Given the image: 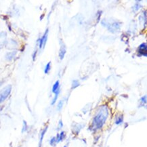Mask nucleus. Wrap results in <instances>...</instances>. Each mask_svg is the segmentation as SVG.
<instances>
[{
	"mask_svg": "<svg viewBox=\"0 0 147 147\" xmlns=\"http://www.w3.org/2000/svg\"><path fill=\"white\" fill-rule=\"evenodd\" d=\"M109 117V109L106 105L100 107L96 115L94 117L92 126L94 129H99L102 127Z\"/></svg>",
	"mask_w": 147,
	"mask_h": 147,
	"instance_id": "1",
	"label": "nucleus"
},
{
	"mask_svg": "<svg viewBox=\"0 0 147 147\" xmlns=\"http://www.w3.org/2000/svg\"><path fill=\"white\" fill-rule=\"evenodd\" d=\"M102 24L104 27H107V29L113 33H117V32L119 31L121 28L120 22L115 21V20L111 22L107 19H104L102 21Z\"/></svg>",
	"mask_w": 147,
	"mask_h": 147,
	"instance_id": "2",
	"label": "nucleus"
},
{
	"mask_svg": "<svg viewBox=\"0 0 147 147\" xmlns=\"http://www.w3.org/2000/svg\"><path fill=\"white\" fill-rule=\"evenodd\" d=\"M12 87L11 85H7L5 86L2 90L0 91V103H2L8 98L12 92Z\"/></svg>",
	"mask_w": 147,
	"mask_h": 147,
	"instance_id": "3",
	"label": "nucleus"
},
{
	"mask_svg": "<svg viewBox=\"0 0 147 147\" xmlns=\"http://www.w3.org/2000/svg\"><path fill=\"white\" fill-rule=\"evenodd\" d=\"M48 29H47L46 32H45L44 35L39 39L38 44H39V48L42 49L44 48L47 42V39H48Z\"/></svg>",
	"mask_w": 147,
	"mask_h": 147,
	"instance_id": "4",
	"label": "nucleus"
},
{
	"mask_svg": "<svg viewBox=\"0 0 147 147\" xmlns=\"http://www.w3.org/2000/svg\"><path fill=\"white\" fill-rule=\"evenodd\" d=\"M5 48L7 49H10V50H14V49L16 48L18 46V43L16 41L14 40V39H11L9 41H7L6 44L5 45Z\"/></svg>",
	"mask_w": 147,
	"mask_h": 147,
	"instance_id": "5",
	"label": "nucleus"
},
{
	"mask_svg": "<svg viewBox=\"0 0 147 147\" xmlns=\"http://www.w3.org/2000/svg\"><path fill=\"white\" fill-rule=\"evenodd\" d=\"M7 33L2 31L0 33V46H5L7 42Z\"/></svg>",
	"mask_w": 147,
	"mask_h": 147,
	"instance_id": "6",
	"label": "nucleus"
},
{
	"mask_svg": "<svg viewBox=\"0 0 147 147\" xmlns=\"http://www.w3.org/2000/svg\"><path fill=\"white\" fill-rule=\"evenodd\" d=\"M16 51H12V52H7V53L5 55V59L7 61H12V60L16 57Z\"/></svg>",
	"mask_w": 147,
	"mask_h": 147,
	"instance_id": "7",
	"label": "nucleus"
},
{
	"mask_svg": "<svg viewBox=\"0 0 147 147\" xmlns=\"http://www.w3.org/2000/svg\"><path fill=\"white\" fill-rule=\"evenodd\" d=\"M146 43H143L139 46V50H138V53L140 54L141 56H146Z\"/></svg>",
	"mask_w": 147,
	"mask_h": 147,
	"instance_id": "8",
	"label": "nucleus"
},
{
	"mask_svg": "<svg viewBox=\"0 0 147 147\" xmlns=\"http://www.w3.org/2000/svg\"><path fill=\"white\" fill-rule=\"evenodd\" d=\"M67 52V50H66V47L64 46H62L61 48H60V52H59V57L60 60H63L64 57H65V55Z\"/></svg>",
	"mask_w": 147,
	"mask_h": 147,
	"instance_id": "9",
	"label": "nucleus"
},
{
	"mask_svg": "<svg viewBox=\"0 0 147 147\" xmlns=\"http://www.w3.org/2000/svg\"><path fill=\"white\" fill-rule=\"evenodd\" d=\"M60 90V82L59 81H56L55 84L53 85V87H52V92L54 94H55L58 90Z\"/></svg>",
	"mask_w": 147,
	"mask_h": 147,
	"instance_id": "10",
	"label": "nucleus"
},
{
	"mask_svg": "<svg viewBox=\"0 0 147 147\" xmlns=\"http://www.w3.org/2000/svg\"><path fill=\"white\" fill-rule=\"evenodd\" d=\"M50 70H51V63L50 62H49V63L46 65V67H45V69H44L45 74H48V73H50Z\"/></svg>",
	"mask_w": 147,
	"mask_h": 147,
	"instance_id": "11",
	"label": "nucleus"
},
{
	"mask_svg": "<svg viewBox=\"0 0 147 147\" xmlns=\"http://www.w3.org/2000/svg\"><path fill=\"white\" fill-rule=\"evenodd\" d=\"M60 89L59 90H58V91L55 93V96H54V98H53V100H52V103H51V105H54V104L56 103V102L57 101V99H58V95H59V94H60Z\"/></svg>",
	"mask_w": 147,
	"mask_h": 147,
	"instance_id": "12",
	"label": "nucleus"
},
{
	"mask_svg": "<svg viewBox=\"0 0 147 147\" xmlns=\"http://www.w3.org/2000/svg\"><path fill=\"white\" fill-rule=\"evenodd\" d=\"M79 86H80V82H79L78 80H75L73 81V82H72V88H73V89H75V88H77Z\"/></svg>",
	"mask_w": 147,
	"mask_h": 147,
	"instance_id": "13",
	"label": "nucleus"
},
{
	"mask_svg": "<svg viewBox=\"0 0 147 147\" xmlns=\"http://www.w3.org/2000/svg\"><path fill=\"white\" fill-rule=\"evenodd\" d=\"M123 122V116L120 115L117 117L116 118V121H115V123L117 124V125H119Z\"/></svg>",
	"mask_w": 147,
	"mask_h": 147,
	"instance_id": "14",
	"label": "nucleus"
},
{
	"mask_svg": "<svg viewBox=\"0 0 147 147\" xmlns=\"http://www.w3.org/2000/svg\"><path fill=\"white\" fill-rule=\"evenodd\" d=\"M28 129V125L27 124V122L25 121H23V126H22V132H25V131H27Z\"/></svg>",
	"mask_w": 147,
	"mask_h": 147,
	"instance_id": "15",
	"label": "nucleus"
},
{
	"mask_svg": "<svg viewBox=\"0 0 147 147\" xmlns=\"http://www.w3.org/2000/svg\"><path fill=\"white\" fill-rule=\"evenodd\" d=\"M141 7H142V5H141L140 3H136L134 6L133 7V11L134 12H136V11L138 10Z\"/></svg>",
	"mask_w": 147,
	"mask_h": 147,
	"instance_id": "16",
	"label": "nucleus"
},
{
	"mask_svg": "<svg viewBox=\"0 0 147 147\" xmlns=\"http://www.w3.org/2000/svg\"><path fill=\"white\" fill-rule=\"evenodd\" d=\"M140 103H141V106H144L145 104L146 103V96H144L141 98Z\"/></svg>",
	"mask_w": 147,
	"mask_h": 147,
	"instance_id": "17",
	"label": "nucleus"
},
{
	"mask_svg": "<svg viewBox=\"0 0 147 147\" xmlns=\"http://www.w3.org/2000/svg\"><path fill=\"white\" fill-rule=\"evenodd\" d=\"M63 101L60 100V101H59V102L58 103L57 110L60 111L62 109V108H63Z\"/></svg>",
	"mask_w": 147,
	"mask_h": 147,
	"instance_id": "18",
	"label": "nucleus"
},
{
	"mask_svg": "<svg viewBox=\"0 0 147 147\" xmlns=\"http://www.w3.org/2000/svg\"><path fill=\"white\" fill-rule=\"evenodd\" d=\"M50 145H52V146H54L56 144V137H53L51 138V140L50 141Z\"/></svg>",
	"mask_w": 147,
	"mask_h": 147,
	"instance_id": "19",
	"label": "nucleus"
},
{
	"mask_svg": "<svg viewBox=\"0 0 147 147\" xmlns=\"http://www.w3.org/2000/svg\"><path fill=\"white\" fill-rule=\"evenodd\" d=\"M63 122H62V121L60 120L59 121V128H60H60L63 127Z\"/></svg>",
	"mask_w": 147,
	"mask_h": 147,
	"instance_id": "20",
	"label": "nucleus"
},
{
	"mask_svg": "<svg viewBox=\"0 0 147 147\" xmlns=\"http://www.w3.org/2000/svg\"><path fill=\"white\" fill-rule=\"evenodd\" d=\"M1 46H0V50H1Z\"/></svg>",
	"mask_w": 147,
	"mask_h": 147,
	"instance_id": "21",
	"label": "nucleus"
},
{
	"mask_svg": "<svg viewBox=\"0 0 147 147\" xmlns=\"http://www.w3.org/2000/svg\"><path fill=\"white\" fill-rule=\"evenodd\" d=\"M64 147H67V146H64Z\"/></svg>",
	"mask_w": 147,
	"mask_h": 147,
	"instance_id": "22",
	"label": "nucleus"
}]
</instances>
